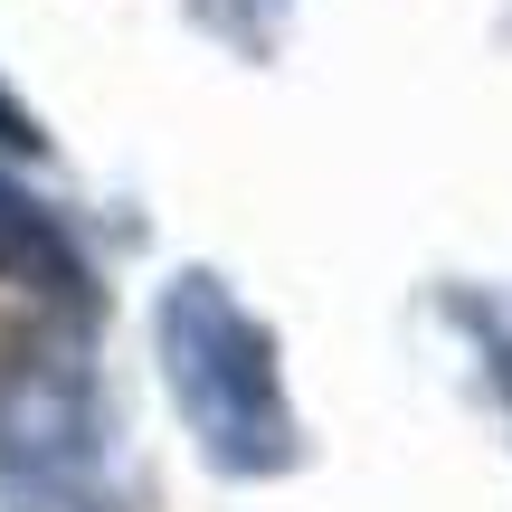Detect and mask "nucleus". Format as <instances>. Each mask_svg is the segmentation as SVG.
<instances>
[{
  "label": "nucleus",
  "mask_w": 512,
  "mask_h": 512,
  "mask_svg": "<svg viewBox=\"0 0 512 512\" xmlns=\"http://www.w3.org/2000/svg\"><path fill=\"white\" fill-rule=\"evenodd\" d=\"M152 361L190 446L228 484H275L304 465V418L285 399V351L247 313V294L209 266H181L152 304Z\"/></svg>",
  "instance_id": "f257e3e1"
},
{
  "label": "nucleus",
  "mask_w": 512,
  "mask_h": 512,
  "mask_svg": "<svg viewBox=\"0 0 512 512\" xmlns=\"http://www.w3.org/2000/svg\"><path fill=\"white\" fill-rule=\"evenodd\" d=\"M0 285L86 304V256H76L67 219H57L38 190H19V171H10V162H0Z\"/></svg>",
  "instance_id": "7ed1b4c3"
},
{
  "label": "nucleus",
  "mask_w": 512,
  "mask_h": 512,
  "mask_svg": "<svg viewBox=\"0 0 512 512\" xmlns=\"http://www.w3.org/2000/svg\"><path fill=\"white\" fill-rule=\"evenodd\" d=\"M0 494L10 512H124L114 503V418L86 361L38 351L0 389Z\"/></svg>",
  "instance_id": "f03ea898"
},
{
  "label": "nucleus",
  "mask_w": 512,
  "mask_h": 512,
  "mask_svg": "<svg viewBox=\"0 0 512 512\" xmlns=\"http://www.w3.org/2000/svg\"><path fill=\"white\" fill-rule=\"evenodd\" d=\"M38 152H48V133H38V114L19 105L10 86H0V162H38Z\"/></svg>",
  "instance_id": "39448f33"
},
{
  "label": "nucleus",
  "mask_w": 512,
  "mask_h": 512,
  "mask_svg": "<svg viewBox=\"0 0 512 512\" xmlns=\"http://www.w3.org/2000/svg\"><path fill=\"white\" fill-rule=\"evenodd\" d=\"M494 361H503V389H512V332H503V342H494Z\"/></svg>",
  "instance_id": "423d86ee"
},
{
  "label": "nucleus",
  "mask_w": 512,
  "mask_h": 512,
  "mask_svg": "<svg viewBox=\"0 0 512 512\" xmlns=\"http://www.w3.org/2000/svg\"><path fill=\"white\" fill-rule=\"evenodd\" d=\"M190 19H200L219 48H238V57H275V48H285L294 0H190Z\"/></svg>",
  "instance_id": "20e7f679"
}]
</instances>
